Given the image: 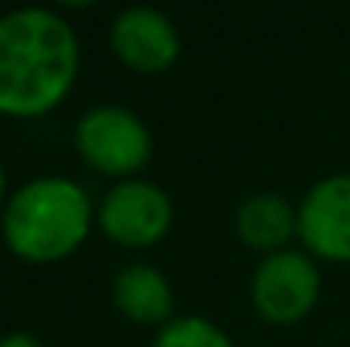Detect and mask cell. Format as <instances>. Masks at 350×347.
Masks as SVG:
<instances>
[{
  "instance_id": "1",
  "label": "cell",
  "mask_w": 350,
  "mask_h": 347,
  "mask_svg": "<svg viewBox=\"0 0 350 347\" xmlns=\"http://www.w3.org/2000/svg\"><path fill=\"white\" fill-rule=\"evenodd\" d=\"M79 75L75 27L51 7L0 14V113L44 116Z\"/></svg>"
},
{
  "instance_id": "2",
  "label": "cell",
  "mask_w": 350,
  "mask_h": 347,
  "mask_svg": "<svg viewBox=\"0 0 350 347\" xmlns=\"http://www.w3.org/2000/svg\"><path fill=\"white\" fill-rule=\"evenodd\" d=\"M92 225L89 191L62 174L21 184L3 208V242L31 262H55L75 252Z\"/></svg>"
},
{
  "instance_id": "3",
  "label": "cell",
  "mask_w": 350,
  "mask_h": 347,
  "mask_svg": "<svg viewBox=\"0 0 350 347\" xmlns=\"http://www.w3.org/2000/svg\"><path fill=\"white\" fill-rule=\"evenodd\" d=\"M75 146L85 164L126 181L133 170L146 164L153 150V136L133 110L116 106V103H99L79 116Z\"/></svg>"
},
{
  "instance_id": "4",
  "label": "cell",
  "mask_w": 350,
  "mask_h": 347,
  "mask_svg": "<svg viewBox=\"0 0 350 347\" xmlns=\"http://www.w3.org/2000/svg\"><path fill=\"white\" fill-rule=\"evenodd\" d=\"M320 296V269L299 248L269 252L252 272V303L272 324H296Z\"/></svg>"
},
{
  "instance_id": "5",
  "label": "cell",
  "mask_w": 350,
  "mask_h": 347,
  "mask_svg": "<svg viewBox=\"0 0 350 347\" xmlns=\"http://www.w3.org/2000/svg\"><path fill=\"white\" fill-rule=\"evenodd\" d=\"M96 222L113 242L129 245V248H143V245L160 242L170 231L174 201L160 184H153L146 177H126L103 194Z\"/></svg>"
},
{
  "instance_id": "6",
  "label": "cell",
  "mask_w": 350,
  "mask_h": 347,
  "mask_svg": "<svg viewBox=\"0 0 350 347\" xmlns=\"http://www.w3.org/2000/svg\"><path fill=\"white\" fill-rule=\"evenodd\" d=\"M296 235L313 255L350 262V174L317 181L296 208Z\"/></svg>"
},
{
  "instance_id": "7",
  "label": "cell",
  "mask_w": 350,
  "mask_h": 347,
  "mask_svg": "<svg viewBox=\"0 0 350 347\" xmlns=\"http://www.w3.org/2000/svg\"><path fill=\"white\" fill-rule=\"evenodd\" d=\"M109 44L129 68L139 72H160L177 62L180 55V34L174 21L157 7H126L109 24Z\"/></svg>"
},
{
  "instance_id": "8",
  "label": "cell",
  "mask_w": 350,
  "mask_h": 347,
  "mask_svg": "<svg viewBox=\"0 0 350 347\" xmlns=\"http://www.w3.org/2000/svg\"><path fill=\"white\" fill-rule=\"evenodd\" d=\"M113 303L136 324H167L174 320V290L167 276L150 262H129L113 279Z\"/></svg>"
},
{
  "instance_id": "9",
  "label": "cell",
  "mask_w": 350,
  "mask_h": 347,
  "mask_svg": "<svg viewBox=\"0 0 350 347\" xmlns=\"http://www.w3.org/2000/svg\"><path fill=\"white\" fill-rule=\"evenodd\" d=\"M234 229L245 245L269 255V252H279L296 235V208L275 191H258L238 205Z\"/></svg>"
},
{
  "instance_id": "10",
  "label": "cell",
  "mask_w": 350,
  "mask_h": 347,
  "mask_svg": "<svg viewBox=\"0 0 350 347\" xmlns=\"http://www.w3.org/2000/svg\"><path fill=\"white\" fill-rule=\"evenodd\" d=\"M153 347H234V344L218 324H211L204 317H174V320H167L157 331Z\"/></svg>"
},
{
  "instance_id": "11",
  "label": "cell",
  "mask_w": 350,
  "mask_h": 347,
  "mask_svg": "<svg viewBox=\"0 0 350 347\" xmlns=\"http://www.w3.org/2000/svg\"><path fill=\"white\" fill-rule=\"evenodd\" d=\"M0 347H44V344L34 334H27V331H10V334L0 337Z\"/></svg>"
},
{
  "instance_id": "12",
  "label": "cell",
  "mask_w": 350,
  "mask_h": 347,
  "mask_svg": "<svg viewBox=\"0 0 350 347\" xmlns=\"http://www.w3.org/2000/svg\"><path fill=\"white\" fill-rule=\"evenodd\" d=\"M3 191H7V170H3V164H0V201H3Z\"/></svg>"
}]
</instances>
